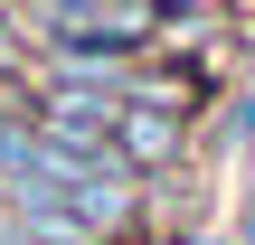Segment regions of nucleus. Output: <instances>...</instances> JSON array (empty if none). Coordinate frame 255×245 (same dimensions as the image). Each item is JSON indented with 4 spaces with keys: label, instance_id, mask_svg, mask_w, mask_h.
<instances>
[{
    "label": "nucleus",
    "instance_id": "2",
    "mask_svg": "<svg viewBox=\"0 0 255 245\" xmlns=\"http://www.w3.org/2000/svg\"><path fill=\"white\" fill-rule=\"evenodd\" d=\"M132 104L199 123L208 104H227V76H218L208 47H151V57H132Z\"/></svg>",
    "mask_w": 255,
    "mask_h": 245
},
{
    "label": "nucleus",
    "instance_id": "7",
    "mask_svg": "<svg viewBox=\"0 0 255 245\" xmlns=\"http://www.w3.org/2000/svg\"><path fill=\"white\" fill-rule=\"evenodd\" d=\"M0 227H9V198H0Z\"/></svg>",
    "mask_w": 255,
    "mask_h": 245
},
{
    "label": "nucleus",
    "instance_id": "5",
    "mask_svg": "<svg viewBox=\"0 0 255 245\" xmlns=\"http://www.w3.org/2000/svg\"><path fill=\"white\" fill-rule=\"evenodd\" d=\"M218 132H227V151H246V161H255V85H227V104H218Z\"/></svg>",
    "mask_w": 255,
    "mask_h": 245
},
{
    "label": "nucleus",
    "instance_id": "6",
    "mask_svg": "<svg viewBox=\"0 0 255 245\" xmlns=\"http://www.w3.org/2000/svg\"><path fill=\"white\" fill-rule=\"evenodd\" d=\"M0 9H19V19H28V9H38V0H0Z\"/></svg>",
    "mask_w": 255,
    "mask_h": 245
},
{
    "label": "nucleus",
    "instance_id": "4",
    "mask_svg": "<svg viewBox=\"0 0 255 245\" xmlns=\"http://www.w3.org/2000/svg\"><path fill=\"white\" fill-rule=\"evenodd\" d=\"M142 9H151L161 47H208V38L237 19V0H142Z\"/></svg>",
    "mask_w": 255,
    "mask_h": 245
},
{
    "label": "nucleus",
    "instance_id": "3",
    "mask_svg": "<svg viewBox=\"0 0 255 245\" xmlns=\"http://www.w3.org/2000/svg\"><path fill=\"white\" fill-rule=\"evenodd\" d=\"M189 142H199V123L151 113V104H123V123H114V151H123V170H132L142 189H161L170 170H189Z\"/></svg>",
    "mask_w": 255,
    "mask_h": 245
},
{
    "label": "nucleus",
    "instance_id": "8",
    "mask_svg": "<svg viewBox=\"0 0 255 245\" xmlns=\"http://www.w3.org/2000/svg\"><path fill=\"white\" fill-rule=\"evenodd\" d=\"M246 208H255V189H246Z\"/></svg>",
    "mask_w": 255,
    "mask_h": 245
},
{
    "label": "nucleus",
    "instance_id": "1",
    "mask_svg": "<svg viewBox=\"0 0 255 245\" xmlns=\"http://www.w3.org/2000/svg\"><path fill=\"white\" fill-rule=\"evenodd\" d=\"M28 38H38V57L47 47H76V57H114V66H132V57L161 47V28H151L142 0H38L28 9Z\"/></svg>",
    "mask_w": 255,
    "mask_h": 245
}]
</instances>
